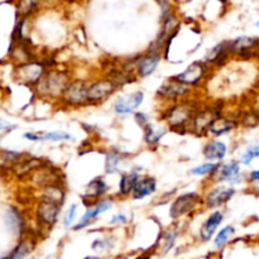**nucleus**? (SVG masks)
<instances>
[{"label":"nucleus","mask_w":259,"mask_h":259,"mask_svg":"<svg viewBox=\"0 0 259 259\" xmlns=\"http://www.w3.org/2000/svg\"><path fill=\"white\" fill-rule=\"evenodd\" d=\"M7 224L14 233L19 232L23 225V220L20 218L19 212L15 211V210H9L7 212Z\"/></svg>","instance_id":"obj_23"},{"label":"nucleus","mask_w":259,"mask_h":259,"mask_svg":"<svg viewBox=\"0 0 259 259\" xmlns=\"http://www.w3.org/2000/svg\"><path fill=\"white\" fill-rule=\"evenodd\" d=\"M138 181V175L132 174V175H125V176L121 177L120 181V192L123 195H128L133 191V187L136 185V182Z\"/></svg>","instance_id":"obj_22"},{"label":"nucleus","mask_w":259,"mask_h":259,"mask_svg":"<svg viewBox=\"0 0 259 259\" xmlns=\"http://www.w3.org/2000/svg\"><path fill=\"white\" fill-rule=\"evenodd\" d=\"M233 128H234V123L232 120L224 118H215L207 131L214 136H223V134L229 133Z\"/></svg>","instance_id":"obj_16"},{"label":"nucleus","mask_w":259,"mask_h":259,"mask_svg":"<svg viewBox=\"0 0 259 259\" xmlns=\"http://www.w3.org/2000/svg\"><path fill=\"white\" fill-rule=\"evenodd\" d=\"M189 91L186 85L179 82L177 80H169L164 82L158 90L159 95L164 96V98H177V96H182Z\"/></svg>","instance_id":"obj_9"},{"label":"nucleus","mask_w":259,"mask_h":259,"mask_svg":"<svg viewBox=\"0 0 259 259\" xmlns=\"http://www.w3.org/2000/svg\"><path fill=\"white\" fill-rule=\"evenodd\" d=\"M258 156H259V147L258 146L250 147V148H248L247 153L243 156V163L249 164L250 162H252L254 158H257Z\"/></svg>","instance_id":"obj_34"},{"label":"nucleus","mask_w":259,"mask_h":259,"mask_svg":"<svg viewBox=\"0 0 259 259\" xmlns=\"http://www.w3.org/2000/svg\"><path fill=\"white\" fill-rule=\"evenodd\" d=\"M38 2H39V0H20L19 7H18L19 13H22V14H28V13L37 5Z\"/></svg>","instance_id":"obj_33"},{"label":"nucleus","mask_w":259,"mask_h":259,"mask_svg":"<svg viewBox=\"0 0 259 259\" xmlns=\"http://www.w3.org/2000/svg\"><path fill=\"white\" fill-rule=\"evenodd\" d=\"M76 210H77V205H71L70 209H68V211H67V214H66V217H65V225H66V227H70V225H71L73 218H75Z\"/></svg>","instance_id":"obj_36"},{"label":"nucleus","mask_w":259,"mask_h":259,"mask_svg":"<svg viewBox=\"0 0 259 259\" xmlns=\"http://www.w3.org/2000/svg\"><path fill=\"white\" fill-rule=\"evenodd\" d=\"M67 85V75L61 71H53V72L47 73L42 80H39L38 90L48 96H60L62 95Z\"/></svg>","instance_id":"obj_1"},{"label":"nucleus","mask_w":259,"mask_h":259,"mask_svg":"<svg viewBox=\"0 0 259 259\" xmlns=\"http://www.w3.org/2000/svg\"><path fill=\"white\" fill-rule=\"evenodd\" d=\"M88 83L85 81H75V82L68 83L67 88L63 91L62 96L63 100L68 104V105H81V104L86 103L88 99Z\"/></svg>","instance_id":"obj_2"},{"label":"nucleus","mask_w":259,"mask_h":259,"mask_svg":"<svg viewBox=\"0 0 259 259\" xmlns=\"http://www.w3.org/2000/svg\"><path fill=\"white\" fill-rule=\"evenodd\" d=\"M25 138L30 141H63V139H70V136L63 132H53V133H45V134H33L25 133Z\"/></svg>","instance_id":"obj_21"},{"label":"nucleus","mask_w":259,"mask_h":259,"mask_svg":"<svg viewBox=\"0 0 259 259\" xmlns=\"http://www.w3.org/2000/svg\"><path fill=\"white\" fill-rule=\"evenodd\" d=\"M63 199H65V192L62 191L61 187L55 186V185H50L43 191V201L52 202V204L60 206L63 202Z\"/></svg>","instance_id":"obj_18"},{"label":"nucleus","mask_w":259,"mask_h":259,"mask_svg":"<svg viewBox=\"0 0 259 259\" xmlns=\"http://www.w3.org/2000/svg\"><path fill=\"white\" fill-rule=\"evenodd\" d=\"M119 164V157L116 154L110 153L108 157H106V172L109 174H114L116 172V167Z\"/></svg>","instance_id":"obj_32"},{"label":"nucleus","mask_w":259,"mask_h":259,"mask_svg":"<svg viewBox=\"0 0 259 259\" xmlns=\"http://www.w3.org/2000/svg\"><path fill=\"white\" fill-rule=\"evenodd\" d=\"M218 164L215 163H205V164H201V166L196 167V168H194L191 171L192 175H199V176H204V175H207V174H211L214 169H217Z\"/></svg>","instance_id":"obj_31"},{"label":"nucleus","mask_w":259,"mask_h":259,"mask_svg":"<svg viewBox=\"0 0 259 259\" xmlns=\"http://www.w3.org/2000/svg\"><path fill=\"white\" fill-rule=\"evenodd\" d=\"M192 115V108L186 104H180V105L174 106L172 109H169V111L167 113L166 120L174 128H180V126L184 125L186 121H189V119H191Z\"/></svg>","instance_id":"obj_4"},{"label":"nucleus","mask_w":259,"mask_h":259,"mask_svg":"<svg viewBox=\"0 0 259 259\" xmlns=\"http://www.w3.org/2000/svg\"><path fill=\"white\" fill-rule=\"evenodd\" d=\"M18 73H19L20 80L25 82H35V81H39L40 75L43 73V67L38 63H27L19 68Z\"/></svg>","instance_id":"obj_11"},{"label":"nucleus","mask_w":259,"mask_h":259,"mask_svg":"<svg viewBox=\"0 0 259 259\" xmlns=\"http://www.w3.org/2000/svg\"><path fill=\"white\" fill-rule=\"evenodd\" d=\"M106 191V185L103 180L96 179L88 185V195L90 196H100Z\"/></svg>","instance_id":"obj_25"},{"label":"nucleus","mask_w":259,"mask_h":259,"mask_svg":"<svg viewBox=\"0 0 259 259\" xmlns=\"http://www.w3.org/2000/svg\"><path fill=\"white\" fill-rule=\"evenodd\" d=\"M258 43L257 38H249V37H240L235 39L234 42L230 45V51L237 53H243L250 51L253 47H255Z\"/></svg>","instance_id":"obj_20"},{"label":"nucleus","mask_w":259,"mask_h":259,"mask_svg":"<svg viewBox=\"0 0 259 259\" xmlns=\"http://www.w3.org/2000/svg\"><path fill=\"white\" fill-rule=\"evenodd\" d=\"M142 103H143V94H142L141 91L129 94V95L121 96V98L118 99V101L115 103V111L120 114L132 113V111L136 110Z\"/></svg>","instance_id":"obj_6"},{"label":"nucleus","mask_w":259,"mask_h":259,"mask_svg":"<svg viewBox=\"0 0 259 259\" xmlns=\"http://www.w3.org/2000/svg\"><path fill=\"white\" fill-rule=\"evenodd\" d=\"M85 259H99V258H95V257H88V258H85Z\"/></svg>","instance_id":"obj_41"},{"label":"nucleus","mask_w":259,"mask_h":259,"mask_svg":"<svg viewBox=\"0 0 259 259\" xmlns=\"http://www.w3.org/2000/svg\"><path fill=\"white\" fill-rule=\"evenodd\" d=\"M19 158V153L12 151H2L0 149V168H8Z\"/></svg>","instance_id":"obj_24"},{"label":"nucleus","mask_w":259,"mask_h":259,"mask_svg":"<svg viewBox=\"0 0 259 259\" xmlns=\"http://www.w3.org/2000/svg\"><path fill=\"white\" fill-rule=\"evenodd\" d=\"M154 190H156V181L153 179H143L136 182L132 192L134 195V199H143L153 194Z\"/></svg>","instance_id":"obj_15"},{"label":"nucleus","mask_w":259,"mask_h":259,"mask_svg":"<svg viewBox=\"0 0 259 259\" xmlns=\"http://www.w3.org/2000/svg\"><path fill=\"white\" fill-rule=\"evenodd\" d=\"M38 217L45 224L53 225L57 222L58 214H60V206L52 202L42 201L38 206Z\"/></svg>","instance_id":"obj_8"},{"label":"nucleus","mask_w":259,"mask_h":259,"mask_svg":"<svg viewBox=\"0 0 259 259\" xmlns=\"http://www.w3.org/2000/svg\"><path fill=\"white\" fill-rule=\"evenodd\" d=\"M240 171V167L238 162H230L225 164L222 168V180H230L237 176Z\"/></svg>","instance_id":"obj_26"},{"label":"nucleus","mask_w":259,"mask_h":259,"mask_svg":"<svg viewBox=\"0 0 259 259\" xmlns=\"http://www.w3.org/2000/svg\"><path fill=\"white\" fill-rule=\"evenodd\" d=\"M222 220H223V214L220 211H217L214 212V214H212L206 222H205V224L202 225L201 228V232H200L201 239L204 240V242H207V240L211 239V237L214 235L215 230H217V228L220 225Z\"/></svg>","instance_id":"obj_13"},{"label":"nucleus","mask_w":259,"mask_h":259,"mask_svg":"<svg viewBox=\"0 0 259 259\" xmlns=\"http://www.w3.org/2000/svg\"><path fill=\"white\" fill-rule=\"evenodd\" d=\"M115 83L110 80H101L88 88V101H101L115 91Z\"/></svg>","instance_id":"obj_3"},{"label":"nucleus","mask_w":259,"mask_h":259,"mask_svg":"<svg viewBox=\"0 0 259 259\" xmlns=\"http://www.w3.org/2000/svg\"><path fill=\"white\" fill-rule=\"evenodd\" d=\"M225 52H227L225 45H219L218 47H215L209 55H207L206 60L211 61V62H219V61H223L225 57H227Z\"/></svg>","instance_id":"obj_29"},{"label":"nucleus","mask_w":259,"mask_h":259,"mask_svg":"<svg viewBox=\"0 0 259 259\" xmlns=\"http://www.w3.org/2000/svg\"><path fill=\"white\" fill-rule=\"evenodd\" d=\"M204 154L207 159H222L227 154V147L222 142H210L205 147Z\"/></svg>","instance_id":"obj_17"},{"label":"nucleus","mask_w":259,"mask_h":259,"mask_svg":"<svg viewBox=\"0 0 259 259\" xmlns=\"http://www.w3.org/2000/svg\"><path fill=\"white\" fill-rule=\"evenodd\" d=\"M233 234H234V228L233 227H225L224 229L220 230L219 234L215 238V247L222 248L230 239Z\"/></svg>","instance_id":"obj_27"},{"label":"nucleus","mask_w":259,"mask_h":259,"mask_svg":"<svg viewBox=\"0 0 259 259\" xmlns=\"http://www.w3.org/2000/svg\"><path fill=\"white\" fill-rule=\"evenodd\" d=\"M258 177H259V172L258 171H254L252 174V179L253 181H258Z\"/></svg>","instance_id":"obj_39"},{"label":"nucleus","mask_w":259,"mask_h":259,"mask_svg":"<svg viewBox=\"0 0 259 259\" xmlns=\"http://www.w3.org/2000/svg\"><path fill=\"white\" fill-rule=\"evenodd\" d=\"M199 201V196L196 194H186L180 196L176 201L174 202V205L171 206V217L172 218H180L182 215H185L186 212L191 211L195 207L196 202Z\"/></svg>","instance_id":"obj_5"},{"label":"nucleus","mask_w":259,"mask_h":259,"mask_svg":"<svg viewBox=\"0 0 259 259\" xmlns=\"http://www.w3.org/2000/svg\"><path fill=\"white\" fill-rule=\"evenodd\" d=\"M175 239H176V233H174L172 230H171V232L167 233L166 235H164L163 253H167L169 249H171L172 245H174V243H175Z\"/></svg>","instance_id":"obj_35"},{"label":"nucleus","mask_w":259,"mask_h":259,"mask_svg":"<svg viewBox=\"0 0 259 259\" xmlns=\"http://www.w3.org/2000/svg\"><path fill=\"white\" fill-rule=\"evenodd\" d=\"M233 195H234L233 189H225V187L215 189L206 196V204L211 207L219 206V205L225 204Z\"/></svg>","instance_id":"obj_10"},{"label":"nucleus","mask_w":259,"mask_h":259,"mask_svg":"<svg viewBox=\"0 0 259 259\" xmlns=\"http://www.w3.org/2000/svg\"><path fill=\"white\" fill-rule=\"evenodd\" d=\"M30 252V245L28 242H22L15 250L13 252V254L10 255V259H23L24 257H27Z\"/></svg>","instance_id":"obj_30"},{"label":"nucleus","mask_w":259,"mask_h":259,"mask_svg":"<svg viewBox=\"0 0 259 259\" xmlns=\"http://www.w3.org/2000/svg\"><path fill=\"white\" fill-rule=\"evenodd\" d=\"M164 129H153L148 126L146 131V142L149 144H156L158 143L159 139L163 137Z\"/></svg>","instance_id":"obj_28"},{"label":"nucleus","mask_w":259,"mask_h":259,"mask_svg":"<svg viewBox=\"0 0 259 259\" xmlns=\"http://www.w3.org/2000/svg\"><path fill=\"white\" fill-rule=\"evenodd\" d=\"M120 222H125V217L123 215H119V217H115L113 220H111V224H116V223H120Z\"/></svg>","instance_id":"obj_38"},{"label":"nucleus","mask_w":259,"mask_h":259,"mask_svg":"<svg viewBox=\"0 0 259 259\" xmlns=\"http://www.w3.org/2000/svg\"><path fill=\"white\" fill-rule=\"evenodd\" d=\"M205 73V67L202 63H192L189 68H187L185 72L180 73L179 76L175 77V80H177L179 82L184 83V85H194L197 83L202 78Z\"/></svg>","instance_id":"obj_7"},{"label":"nucleus","mask_w":259,"mask_h":259,"mask_svg":"<svg viewBox=\"0 0 259 259\" xmlns=\"http://www.w3.org/2000/svg\"><path fill=\"white\" fill-rule=\"evenodd\" d=\"M110 207H111V201H109V200L100 201L98 205H95L93 209H89L88 211H86V214L83 215L82 219H81L80 224H78L75 229H81V228H83L85 225H88L89 223H90V220L95 219L96 217H99L100 214H103L104 211H106V210L110 209Z\"/></svg>","instance_id":"obj_14"},{"label":"nucleus","mask_w":259,"mask_h":259,"mask_svg":"<svg viewBox=\"0 0 259 259\" xmlns=\"http://www.w3.org/2000/svg\"><path fill=\"white\" fill-rule=\"evenodd\" d=\"M159 63V56L157 55H149L146 57L139 58L138 62H137V70L138 73L141 75V77H147L151 73L154 72L156 67Z\"/></svg>","instance_id":"obj_12"},{"label":"nucleus","mask_w":259,"mask_h":259,"mask_svg":"<svg viewBox=\"0 0 259 259\" xmlns=\"http://www.w3.org/2000/svg\"><path fill=\"white\" fill-rule=\"evenodd\" d=\"M214 119L215 116L211 110L201 111L200 114H197V116L194 120L195 131H196L197 133H204V132H206L207 129H209L210 124L214 121Z\"/></svg>","instance_id":"obj_19"},{"label":"nucleus","mask_w":259,"mask_h":259,"mask_svg":"<svg viewBox=\"0 0 259 259\" xmlns=\"http://www.w3.org/2000/svg\"><path fill=\"white\" fill-rule=\"evenodd\" d=\"M243 123L247 126H255L258 124V118L255 114H248L244 119H243Z\"/></svg>","instance_id":"obj_37"},{"label":"nucleus","mask_w":259,"mask_h":259,"mask_svg":"<svg viewBox=\"0 0 259 259\" xmlns=\"http://www.w3.org/2000/svg\"><path fill=\"white\" fill-rule=\"evenodd\" d=\"M7 126H9V124L5 123V121H3V120H0V131L4 128H7Z\"/></svg>","instance_id":"obj_40"}]
</instances>
